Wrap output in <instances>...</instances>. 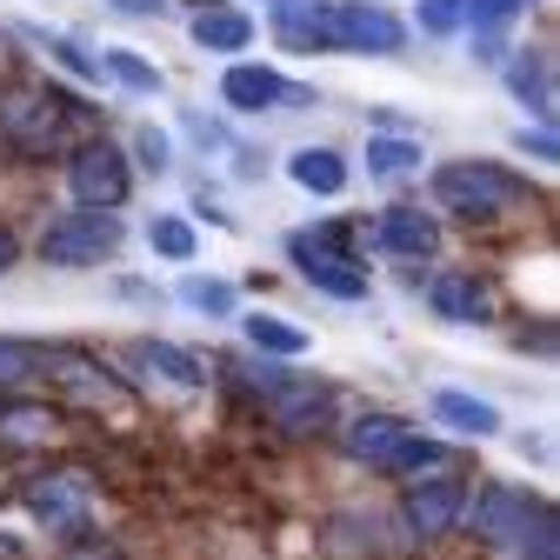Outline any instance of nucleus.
<instances>
[{
  "label": "nucleus",
  "instance_id": "obj_1",
  "mask_svg": "<svg viewBox=\"0 0 560 560\" xmlns=\"http://www.w3.org/2000/svg\"><path fill=\"white\" fill-rule=\"evenodd\" d=\"M434 200L460 221H494L527 200V187L494 161H447V167H434Z\"/></svg>",
  "mask_w": 560,
  "mask_h": 560
},
{
  "label": "nucleus",
  "instance_id": "obj_2",
  "mask_svg": "<svg viewBox=\"0 0 560 560\" xmlns=\"http://www.w3.org/2000/svg\"><path fill=\"white\" fill-rule=\"evenodd\" d=\"M407 27L381 8V0H320L314 8V47L340 54H400Z\"/></svg>",
  "mask_w": 560,
  "mask_h": 560
},
{
  "label": "nucleus",
  "instance_id": "obj_3",
  "mask_svg": "<svg viewBox=\"0 0 560 560\" xmlns=\"http://www.w3.org/2000/svg\"><path fill=\"white\" fill-rule=\"evenodd\" d=\"M74 114L81 107L67 94H54V88H14L0 101V140H8L14 154H47V148H60V133H67Z\"/></svg>",
  "mask_w": 560,
  "mask_h": 560
},
{
  "label": "nucleus",
  "instance_id": "obj_4",
  "mask_svg": "<svg viewBox=\"0 0 560 560\" xmlns=\"http://www.w3.org/2000/svg\"><path fill=\"white\" fill-rule=\"evenodd\" d=\"M288 254H294V267H301L307 288H320V294H334V301H361V294H368V267L347 254V234H340V228L294 234Z\"/></svg>",
  "mask_w": 560,
  "mask_h": 560
},
{
  "label": "nucleus",
  "instance_id": "obj_5",
  "mask_svg": "<svg viewBox=\"0 0 560 560\" xmlns=\"http://www.w3.org/2000/svg\"><path fill=\"white\" fill-rule=\"evenodd\" d=\"M114 247H120L114 207H81V214H60V221H47V234H40V260H47V267H101V260H114Z\"/></svg>",
  "mask_w": 560,
  "mask_h": 560
},
{
  "label": "nucleus",
  "instance_id": "obj_6",
  "mask_svg": "<svg viewBox=\"0 0 560 560\" xmlns=\"http://www.w3.org/2000/svg\"><path fill=\"white\" fill-rule=\"evenodd\" d=\"M27 514H34L47 534H60V540H81L88 521H94V494H88L81 474H40V480L27 487Z\"/></svg>",
  "mask_w": 560,
  "mask_h": 560
},
{
  "label": "nucleus",
  "instance_id": "obj_7",
  "mask_svg": "<svg viewBox=\"0 0 560 560\" xmlns=\"http://www.w3.org/2000/svg\"><path fill=\"white\" fill-rule=\"evenodd\" d=\"M260 394H267L273 428H280V434H294V441H301V434H320V428H327V413H334V394H327L314 374H273Z\"/></svg>",
  "mask_w": 560,
  "mask_h": 560
},
{
  "label": "nucleus",
  "instance_id": "obj_8",
  "mask_svg": "<svg viewBox=\"0 0 560 560\" xmlns=\"http://www.w3.org/2000/svg\"><path fill=\"white\" fill-rule=\"evenodd\" d=\"M460 514H467V480H460V474H434V480H413V487H407V534H413V540L454 534Z\"/></svg>",
  "mask_w": 560,
  "mask_h": 560
},
{
  "label": "nucleus",
  "instance_id": "obj_9",
  "mask_svg": "<svg viewBox=\"0 0 560 560\" xmlns=\"http://www.w3.org/2000/svg\"><path fill=\"white\" fill-rule=\"evenodd\" d=\"M67 187H74L81 207H120L127 200V161L107 148V140H88V148L67 161Z\"/></svg>",
  "mask_w": 560,
  "mask_h": 560
},
{
  "label": "nucleus",
  "instance_id": "obj_10",
  "mask_svg": "<svg viewBox=\"0 0 560 560\" xmlns=\"http://www.w3.org/2000/svg\"><path fill=\"white\" fill-rule=\"evenodd\" d=\"M534 514H540V501L521 494V487H487V494L474 501V534H487L494 547H514Z\"/></svg>",
  "mask_w": 560,
  "mask_h": 560
},
{
  "label": "nucleus",
  "instance_id": "obj_11",
  "mask_svg": "<svg viewBox=\"0 0 560 560\" xmlns=\"http://www.w3.org/2000/svg\"><path fill=\"white\" fill-rule=\"evenodd\" d=\"M221 101L228 107H241V114H260V107H273V101H314V94H301V88H288L273 74V67H254V60H241V67H228L221 74Z\"/></svg>",
  "mask_w": 560,
  "mask_h": 560
},
{
  "label": "nucleus",
  "instance_id": "obj_12",
  "mask_svg": "<svg viewBox=\"0 0 560 560\" xmlns=\"http://www.w3.org/2000/svg\"><path fill=\"white\" fill-rule=\"evenodd\" d=\"M407 441H413V428L394 420V413H361V420H347V428H340V447L354 454V460H368V467H394V454Z\"/></svg>",
  "mask_w": 560,
  "mask_h": 560
},
{
  "label": "nucleus",
  "instance_id": "obj_13",
  "mask_svg": "<svg viewBox=\"0 0 560 560\" xmlns=\"http://www.w3.org/2000/svg\"><path fill=\"white\" fill-rule=\"evenodd\" d=\"M374 241H381V254H394V260H428V254L441 247V221L420 214V207H387L381 228H374Z\"/></svg>",
  "mask_w": 560,
  "mask_h": 560
},
{
  "label": "nucleus",
  "instance_id": "obj_14",
  "mask_svg": "<svg viewBox=\"0 0 560 560\" xmlns=\"http://www.w3.org/2000/svg\"><path fill=\"white\" fill-rule=\"evenodd\" d=\"M428 307H434L441 320H454V327H474V320H487V288H480L474 273L447 267V273L428 280Z\"/></svg>",
  "mask_w": 560,
  "mask_h": 560
},
{
  "label": "nucleus",
  "instance_id": "obj_15",
  "mask_svg": "<svg viewBox=\"0 0 560 560\" xmlns=\"http://www.w3.org/2000/svg\"><path fill=\"white\" fill-rule=\"evenodd\" d=\"M508 88H514V101H527L534 120L553 114V60H547V47H521L508 60Z\"/></svg>",
  "mask_w": 560,
  "mask_h": 560
},
{
  "label": "nucleus",
  "instance_id": "obj_16",
  "mask_svg": "<svg viewBox=\"0 0 560 560\" xmlns=\"http://www.w3.org/2000/svg\"><path fill=\"white\" fill-rule=\"evenodd\" d=\"M534 0H460V21H474V47L480 60H501V27L521 21Z\"/></svg>",
  "mask_w": 560,
  "mask_h": 560
},
{
  "label": "nucleus",
  "instance_id": "obj_17",
  "mask_svg": "<svg viewBox=\"0 0 560 560\" xmlns=\"http://www.w3.org/2000/svg\"><path fill=\"white\" fill-rule=\"evenodd\" d=\"M194 40H200L207 54H241V47L254 40V21H247L241 8H200V14H194Z\"/></svg>",
  "mask_w": 560,
  "mask_h": 560
},
{
  "label": "nucleus",
  "instance_id": "obj_18",
  "mask_svg": "<svg viewBox=\"0 0 560 560\" xmlns=\"http://www.w3.org/2000/svg\"><path fill=\"white\" fill-rule=\"evenodd\" d=\"M434 420H441V428H454V434H474V441L501 428V413H494V407L474 400V394H454V387L434 394Z\"/></svg>",
  "mask_w": 560,
  "mask_h": 560
},
{
  "label": "nucleus",
  "instance_id": "obj_19",
  "mask_svg": "<svg viewBox=\"0 0 560 560\" xmlns=\"http://www.w3.org/2000/svg\"><path fill=\"white\" fill-rule=\"evenodd\" d=\"M54 428H60L54 407H40V400H0V441L27 447V441H47Z\"/></svg>",
  "mask_w": 560,
  "mask_h": 560
},
{
  "label": "nucleus",
  "instance_id": "obj_20",
  "mask_svg": "<svg viewBox=\"0 0 560 560\" xmlns=\"http://www.w3.org/2000/svg\"><path fill=\"white\" fill-rule=\"evenodd\" d=\"M288 174H294V187H307V194H340V187H347V161H340L334 148H301V154L288 161Z\"/></svg>",
  "mask_w": 560,
  "mask_h": 560
},
{
  "label": "nucleus",
  "instance_id": "obj_21",
  "mask_svg": "<svg viewBox=\"0 0 560 560\" xmlns=\"http://www.w3.org/2000/svg\"><path fill=\"white\" fill-rule=\"evenodd\" d=\"M247 340L260 347V354H307V327H294V320H280V314H254L247 320Z\"/></svg>",
  "mask_w": 560,
  "mask_h": 560
},
{
  "label": "nucleus",
  "instance_id": "obj_22",
  "mask_svg": "<svg viewBox=\"0 0 560 560\" xmlns=\"http://www.w3.org/2000/svg\"><path fill=\"white\" fill-rule=\"evenodd\" d=\"M101 67H107V74H114L127 94H161V67H154V60H140L133 47H107Z\"/></svg>",
  "mask_w": 560,
  "mask_h": 560
},
{
  "label": "nucleus",
  "instance_id": "obj_23",
  "mask_svg": "<svg viewBox=\"0 0 560 560\" xmlns=\"http://www.w3.org/2000/svg\"><path fill=\"white\" fill-rule=\"evenodd\" d=\"M133 361H140V368H154V374H167V381H180V387L200 381V361L180 354V347H167V340H133Z\"/></svg>",
  "mask_w": 560,
  "mask_h": 560
},
{
  "label": "nucleus",
  "instance_id": "obj_24",
  "mask_svg": "<svg viewBox=\"0 0 560 560\" xmlns=\"http://www.w3.org/2000/svg\"><path fill=\"white\" fill-rule=\"evenodd\" d=\"M47 368H54L47 347H34V340H0V387H21V381H34Z\"/></svg>",
  "mask_w": 560,
  "mask_h": 560
},
{
  "label": "nucleus",
  "instance_id": "obj_25",
  "mask_svg": "<svg viewBox=\"0 0 560 560\" xmlns=\"http://www.w3.org/2000/svg\"><path fill=\"white\" fill-rule=\"evenodd\" d=\"M420 167V140H368V174H381V180H394V174H413Z\"/></svg>",
  "mask_w": 560,
  "mask_h": 560
},
{
  "label": "nucleus",
  "instance_id": "obj_26",
  "mask_svg": "<svg viewBox=\"0 0 560 560\" xmlns=\"http://www.w3.org/2000/svg\"><path fill=\"white\" fill-rule=\"evenodd\" d=\"M180 301H187L194 314H214V320L234 314V288H228V280H207V273H187V280H180Z\"/></svg>",
  "mask_w": 560,
  "mask_h": 560
},
{
  "label": "nucleus",
  "instance_id": "obj_27",
  "mask_svg": "<svg viewBox=\"0 0 560 560\" xmlns=\"http://www.w3.org/2000/svg\"><path fill=\"white\" fill-rule=\"evenodd\" d=\"M148 247L167 254V260H194V228H187L180 214H161V221L148 228Z\"/></svg>",
  "mask_w": 560,
  "mask_h": 560
},
{
  "label": "nucleus",
  "instance_id": "obj_28",
  "mask_svg": "<svg viewBox=\"0 0 560 560\" xmlns=\"http://www.w3.org/2000/svg\"><path fill=\"white\" fill-rule=\"evenodd\" d=\"M514 547H521V560H560V540H553V514L540 508V514L521 527V540H514Z\"/></svg>",
  "mask_w": 560,
  "mask_h": 560
},
{
  "label": "nucleus",
  "instance_id": "obj_29",
  "mask_svg": "<svg viewBox=\"0 0 560 560\" xmlns=\"http://www.w3.org/2000/svg\"><path fill=\"white\" fill-rule=\"evenodd\" d=\"M34 40H40V47H47V54H54V60L67 67V74H81V81H94V74H101V60H94L88 47H74L67 34H34Z\"/></svg>",
  "mask_w": 560,
  "mask_h": 560
},
{
  "label": "nucleus",
  "instance_id": "obj_30",
  "mask_svg": "<svg viewBox=\"0 0 560 560\" xmlns=\"http://www.w3.org/2000/svg\"><path fill=\"white\" fill-rule=\"evenodd\" d=\"M428 467H441V447L413 434V441H407V447L394 454V467H387V474H428Z\"/></svg>",
  "mask_w": 560,
  "mask_h": 560
},
{
  "label": "nucleus",
  "instance_id": "obj_31",
  "mask_svg": "<svg viewBox=\"0 0 560 560\" xmlns=\"http://www.w3.org/2000/svg\"><path fill=\"white\" fill-rule=\"evenodd\" d=\"M460 27V0H420V34H454Z\"/></svg>",
  "mask_w": 560,
  "mask_h": 560
},
{
  "label": "nucleus",
  "instance_id": "obj_32",
  "mask_svg": "<svg viewBox=\"0 0 560 560\" xmlns=\"http://www.w3.org/2000/svg\"><path fill=\"white\" fill-rule=\"evenodd\" d=\"M140 161H148L154 174L167 167V133H154V127H140Z\"/></svg>",
  "mask_w": 560,
  "mask_h": 560
},
{
  "label": "nucleus",
  "instance_id": "obj_33",
  "mask_svg": "<svg viewBox=\"0 0 560 560\" xmlns=\"http://www.w3.org/2000/svg\"><path fill=\"white\" fill-rule=\"evenodd\" d=\"M521 154H534V161H553L560 148H553V133H547V127H534V133L521 127Z\"/></svg>",
  "mask_w": 560,
  "mask_h": 560
},
{
  "label": "nucleus",
  "instance_id": "obj_34",
  "mask_svg": "<svg viewBox=\"0 0 560 560\" xmlns=\"http://www.w3.org/2000/svg\"><path fill=\"white\" fill-rule=\"evenodd\" d=\"M114 8H120V14H161L167 0H114Z\"/></svg>",
  "mask_w": 560,
  "mask_h": 560
},
{
  "label": "nucleus",
  "instance_id": "obj_35",
  "mask_svg": "<svg viewBox=\"0 0 560 560\" xmlns=\"http://www.w3.org/2000/svg\"><path fill=\"white\" fill-rule=\"evenodd\" d=\"M14 267V234H0V273Z\"/></svg>",
  "mask_w": 560,
  "mask_h": 560
}]
</instances>
